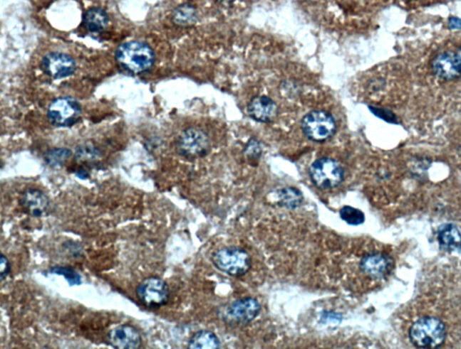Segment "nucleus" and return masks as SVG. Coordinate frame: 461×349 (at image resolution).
<instances>
[{
  "label": "nucleus",
  "mask_w": 461,
  "mask_h": 349,
  "mask_svg": "<svg viewBox=\"0 0 461 349\" xmlns=\"http://www.w3.org/2000/svg\"><path fill=\"white\" fill-rule=\"evenodd\" d=\"M81 106L73 97H59L51 102L47 117L53 126L71 127L80 121Z\"/></svg>",
  "instance_id": "0eeeda50"
},
{
  "label": "nucleus",
  "mask_w": 461,
  "mask_h": 349,
  "mask_svg": "<svg viewBox=\"0 0 461 349\" xmlns=\"http://www.w3.org/2000/svg\"><path fill=\"white\" fill-rule=\"evenodd\" d=\"M301 126L306 138L315 142L327 141L336 132V122L333 115L321 109L306 114Z\"/></svg>",
  "instance_id": "39448f33"
},
{
  "label": "nucleus",
  "mask_w": 461,
  "mask_h": 349,
  "mask_svg": "<svg viewBox=\"0 0 461 349\" xmlns=\"http://www.w3.org/2000/svg\"><path fill=\"white\" fill-rule=\"evenodd\" d=\"M108 341L118 349H138L142 345L141 334L138 328L130 324L113 328L108 334Z\"/></svg>",
  "instance_id": "9b49d317"
},
{
  "label": "nucleus",
  "mask_w": 461,
  "mask_h": 349,
  "mask_svg": "<svg viewBox=\"0 0 461 349\" xmlns=\"http://www.w3.org/2000/svg\"><path fill=\"white\" fill-rule=\"evenodd\" d=\"M449 28L452 30L461 29V18L456 16H452L448 22Z\"/></svg>",
  "instance_id": "cd10ccee"
},
{
  "label": "nucleus",
  "mask_w": 461,
  "mask_h": 349,
  "mask_svg": "<svg viewBox=\"0 0 461 349\" xmlns=\"http://www.w3.org/2000/svg\"><path fill=\"white\" fill-rule=\"evenodd\" d=\"M10 269H11V267H10L9 259H6L4 254H2L1 262H0V279H1L2 281H4L8 278Z\"/></svg>",
  "instance_id": "bb28decb"
},
{
  "label": "nucleus",
  "mask_w": 461,
  "mask_h": 349,
  "mask_svg": "<svg viewBox=\"0 0 461 349\" xmlns=\"http://www.w3.org/2000/svg\"><path fill=\"white\" fill-rule=\"evenodd\" d=\"M371 111L374 112L375 115H378V117L381 119H384L385 121H387L388 122H397V119H395V116L394 114H392L391 112L387 111V109H377V108H371Z\"/></svg>",
  "instance_id": "a878e982"
},
{
  "label": "nucleus",
  "mask_w": 461,
  "mask_h": 349,
  "mask_svg": "<svg viewBox=\"0 0 461 349\" xmlns=\"http://www.w3.org/2000/svg\"><path fill=\"white\" fill-rule=\"evenodd\" d=\"M440 247L448 252L461 251V232L453 224H445L439 228Z\"/></svg>",
  "instance_id": "dca6fc26"
},
{
  "label": "nucleus",
  "mask_w": 461,
  "mask_h": 349,
  "mask_svg": "<svg viewBox=\"0 0 461 349\" xmlns=\"http://www.w3.org/2000/svg\"><path fill=\"white\" fill-rule=\"evenodd\" d=\"M43 70L48 76L54 80L73 76L77 70L76 61L69 54L51 53L46 55L42 60Z\"/></svg>",
  "instance_id": "9d476101"
},
{
  "label": "nucleus",
  "mask_w": 461,
  "mask_h": 349,
  "mask_svg": "<svg viewBox=\"0 0 461 349\" xmlns=\"http://www.w3.org/2000/svg\"><path fill=\"white\" fill-rule=\"evenodd\" d=\"M212 262L220 272L232 276L244 275L252 266L249 253L244 249L234 246L218 249L212 257Z\"/></svg>",
  "instance_id": "20e7f679"
},
{
  "label": "nucleus",
  "mask_w": 461,
  "mask_h": 349,
  "mask_svg": "<svg viewBox=\"0 0 461 349\" xmlns=\"http://www.w3.org/2000/svg\"><path fill=\"white\" fill-rule=\"evenodd\" d=\"M455 55H456L457 66H459L460 71L461 73V47L460 48L459 50L457 51Z\"/></svg>",
  "instance_id": "c85d7f7f"
},
{
  "label": "nucleus",
  "mask_w": 461,
  "mask_h": 349,
  "mask_svg": "<svg viewBox=\"0 0 461 349\" xmlns=\"http://www.w3.org/2000/svg\"><path fill=\"white\" fill-rule=\"evenodd\" d=\"M115 58L125 70L133 74H143L151 70L156 60L152 47L140 41L121 44L115 50Z\"/></svg>",
  "instance_id": "f257e3e1"
},
{
  "label": "nucleus",
  "mask_w": 461,
  "mask_h": 349,
  "mask_svg": "<svg viewBox=\"0 0 461 349\" xmlns=\"http://www.w3.org/2000/svg\"><path fill=\"white\" fill-rule=\"evenodd\" d=\"M20 205L27 213L35 218L46 215L50 208V200L42 190L29 188L20 197Z\"/></svg>",
  "instance_id": "ddd939ff"
},
{
  "label": "nucleus",
  "mask_w": 461,
  "mask_h": 349,
  "mask_svg": "<svg viewBox=\"0 0 461 349\" xmlns=\"http://www.w3.org/2000/svg\"><path fill=\"white\" fill-rule=\"evenodd\" d=\"M71 151L68 149H53L48 150L43 155V159L48 166L58 168L64 166L65 163L70 159Z\"/></svg>",
  "instance_id": "412c9836"
},
{
  "label": "nucleus",
  "mask_w": 461,
  "mask_h": 349,
  "mask_svg": "<svg viewBox=\"0 0 461 349\" xmlns=\"http://www.w3.org/2000/svg\"><path fill=\"white\" fill-rule=\"evenodd\" d=\"M136 296L146 306L158 308L168 303L169 286L162 279L157 276H150L139 284L136 289Z\"/></svg>",
  "instance_id": "1a4fd4ad"
},
{
  "label": "nucleus",
  "mask_w": 461,
  "mask_h": 349,
  "mask_svg": "<svg viewBox=\"0 0 461 349\" xmlns=\"http://www.w3.org/2000/svg\"><path fill=\"white\" fill-rule=\"evenodd\" d=\"M221 345L219 338L209 331H200L189 341L190 349H217Z\"/></svg>",
  "instance_id": "6ab92c4d"
},
{
  "label": "nucleus",
  "mask_w": 461,
  "mask_h": 349,
  "mask_svg": "<svg viewBox=\"0 0 461 349\" xmlns=\"http://www.w3.org/2000/svg\"><path fill=\"white\" fill-rule=\"evenodd\" d=\"M77 176L80 177L81 179L84 180L88 177V173L87 172H85V171H81V172H78V173H77Z\"/></svg>",
  "instance_id": "c756f323"
},
{
  "label": "nucleus",
  "mask_w": 461,
  "mask_h": 349,
  "mask_svg": "<svg viewBox=\"0 0 461 349\" xmlns=\"http://www.w3.org/2000/svg\"><path fill=\"white\" fill-rule=\"evenodd\" d=\"M393 267V259L384 253H371L363 257L360 263L362 272L373 279H383Z\"/></svg>",
  "instance_id": "f8f14e48"
},
{
  "label": "nucleus",
  "mask_w": 461,
  "mask_h": 349,
  "mask_svg": "<svg viewBox=\"0 0 461 349\" xmlns=\"http://www.w3.org/2000/svg\"><path fill=\"white\" fill-rule=\"evenodd\" d=\"M309 172L312 183L322 190L336 189L344 179L343 167L336 160L328 157L316 160Z\"/></svg>",
  "instance_id": "7ed1b4c3"
},
{
  "label": "nucleus",
  "mask_w": 461,
  "mask_h": 349,
  "mask_svg": "<svg viewBox=\"0 0 461 349\" xmlns=\"http://www.w3.org/2000/svg\"><path fill=\"white\" fill-rule=\"evenodd\" d=\"M180 155L187 159H200L207 155L210 149L209 138L202 129L190 128L184 131L177 140Z\"/></svg>",
  "instance_id": "423d86ee"
},
{
  "label": "nucleus",
  "mask_w": 461,
  "mask_h": 349,
  "mask_svg": "<svg viewBox=\"0 0 461 349\" xmlns=\"http://www.w3.org/2000/svg\"><path fill=\"white\" fill-rule=\"evenodd\" d=\"M50 272L64 276L71 286L81 285V276L71 267L56 266L50 269Z\"/></svg>",
  "instance_id": "b1692460"
},
{
  "label": "nucleus",
  "mask_w": 461,
  "mask_h": 349,
  "mask_svg": "<svg viewBox=\"0 0 461 349\" xmlns=\"http://www.w3.org/2000/svg\"><path fill=\"white\" fill-rule=\"evenodd\" d=\"M432 70L437 77L445 81L457 80L461 77L456 55L452 51L437 55L432 60Z\"/></svg>",
  "instance_id": "4468645a"
},
{
  "label": "nucleus",
  "mask_w": 461,
  "mask_h": 349,
  "mask_svg": "<svg viewBox=\"0 0 461 349\" xmlns=\"http://www.w3.org/2000/svg\"><path fill=\"white\" fill-rule=\"evenodd\" d=\"M248 114L256 122H271L278 115V105L272 99L261 95V97H254L249 102Z\"/></svg>",
  "instance_id": "2eb2a0df"
},
{
  "label": "nucleus",
  "mask_w": 461,
  "mask_h": 349,
  "mask_svg": "<svg viewBox=\"0 0 461 349\" xmlns=\"http://www.w3.org/2000/svg\"><path fill=\"white\" fill-rule=\"evenodd\" d=\"M261 311V306L257 299L244 297L229 304L224 310L222 318L228 324H247L255 320Z\"/></svg>",
  "instance_id": "6e6552de"
},
{
  "label": "nucleus",
  "mask_w": 461,
  "mask_h": 349,
  "mask_svg": "<svg viewBox=\"0 0 461 349\" xmlns=\"http://www.w3.org/2000/svg\"><path fill=\"white\" fill-rule=\"evenodd\" d=\"M108 23V14L103 9L91 8L84 14L83 25L90 33L102 32L107 28Z\"/></svg>",
  "instance_id": "f3484780"
},
{
  "label": "nucleus",
  "mask_w": 461,
  "mask_h": 349,
  "mask_svg": "<svg viewBox=\"0 0 461 349\" xmlns=\"http://www.w3.org/2000/svg\"><path fill=\"white\" fill-rule=\"evenodd\" d=\"M340 217L344 222L350 225H360L365 222L363 212L358 208L351 206H344L341 208Z\"/></svg>",
  "instance_id": "5701e85b"
},
{
  "label": "nucleus",
  "mask_w": 461,
  "mask_h": 349,
  "mask_svg": "<svg viewBox=\"0 0 461 349\" xmlns=\"http://www.w3.org/2000/svg\"><path fill=\"white\" fill-rule=\"evenodd\" d=\"M445 324L435 317H423L416 321L409 331V338L415 347L438 348L445 342Z\"/></svg>",
  "instance_id": "f03ea898"
},
{
  "label": "nucleus",
  "mask_w": 461,
  "mask_h": 349,
  "mask_svg": "<svg viewBox=\"0 0 461 349\" xmlns=\"http://www.w3.org/2000/svg\"><path fill=\"white\" fill-rule=\"evenodd\" d=\"M199 19L197 9L190 4H182L174 10L172 21L180 26H190L195 25Z\"/></svg>",
  "instance_id": "aec40b11"
},
{
  "label": "nucleus",
  "mask_w": 461,
  "mask_h": 349,
  "mask_svg": "<svg viewBox=\"0 0 461 349\" xmlns=\"http://www.w3.org/2000/svg\"><path fill=\"white\" fill-rule=\"evenodd\" d=\"M411 1H415V0H411Z\"/></svg>",
  "instance_id": "7c9ffc66"
},
{
  "label": "nucleus",
  "mask_w": 461,
  "mask_h": 349,
  "mask_svg": "<svg viewBox=\"0 0 461 349\" xmlns=\"http://www.w3.org/2000/svg\"><path fill=\"white\" fill-rule=\"evenodd\" d=\"M245 153L247 154L248 157L259 159L261 154V149L257 140H250V142H249L247 146H246Z\"/></svg>",
  "instance_id": "393cba45"
},
{
  "label": "nucleus",
  "mask_w": 461,
  "mask_h": 349,
  "mask_svg": "<svg viewBox=\"0 0 461 349\" xmlns=\"http://www.w3.org/2000/svg\"><path fill=\"white\" fill-rule=\"evenodd\" d=\"M101 156L100 149L90 144L78 146L75 151V159L78 162H92Z\"/></svg>",
  "instance_id": "4be33fe9"
},
{
  "label": "nucleus",
  "mask_w": 461,
  "mask_h": 349,
  "mask_svg": "<svg viewBox=\"0 0 461 349\" xmlns=\"http://www.w3.org/2000/svg\"><path fill=\"white\" fill-rule=\"evenodd\" d=\"M276 198L278 206L286 210H296L301 206L304 200L301 191L293 187L284 188L276 191Z\"/></svg>",
  "instance_id": "a211bd4d"
}]
</instances>
